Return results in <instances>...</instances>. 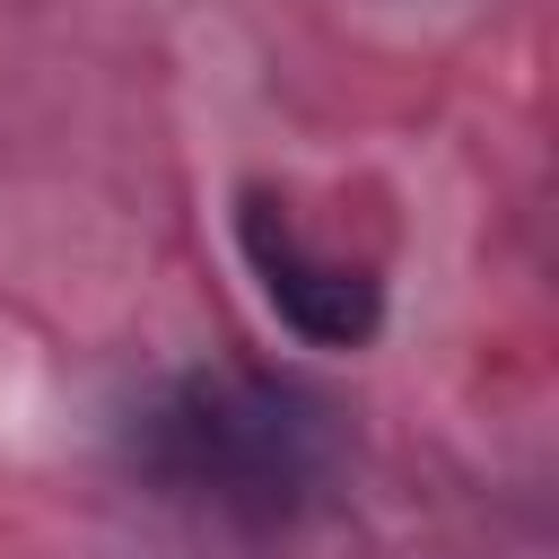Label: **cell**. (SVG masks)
Instances as JSON below:
<instances>
[{"instance_id": "1", "label": "cell", "mask_w": 559, "mask_h": 559, "mask_svg": "<svg viewBox=\"0 0 559 559\" xmlns=\"http://www.w3.org/2000/svg\"><path fill=\"white\" fill-rule=\"evenodd\" d=\"M140 454L157 480L201 489L218 507H288L314 472V428L288 393L236 384V376H192L140 419Z\"/></svg>"}, {"instance_id": "2", "label": "cell", "mask_w": 559, "mask_h": 559, "mask_svg": "<svg viewBox=\"0 0 559 559\" xmlns=\"http://www.w3.org/2000/svg\"><path fill=\"white\" fill-rule=\"evenodd\" d=\"M236 245H245V271H253L262 306H271L297 341H314V349H358V341H376V323H384L376 271L349 262V253H323L271 192H245Z\"/></svg>"}]
</instances>
